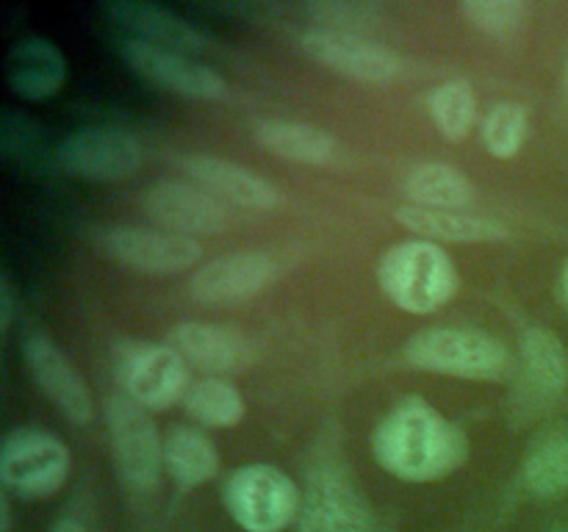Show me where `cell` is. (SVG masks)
<instances>
[{"mask_svg": "<svg viewBox=\"0 0 568 532\" xmlns=\"http://www.w3.org/2000/svg\"><path fill=\"white\" fill-rule=\"evenodd\" d=\"M22 355H26L33 380L67 419H72L75 424L92 419L89 386L83 382L81 371L70 364V358L48 336H28L22 344Z\"/></svg>", "mask_w": 568, "mask_h": 532, "instance_id": "5bb4252c", "label": "cell"}, {"mask_svg": "<svg viewBox=\"0 0 568 532\" xmlns=\"http://www.w3.org/2000/svg\"><path fill=\"white\" fill-rule=\"evenodd\" d=\"M527 488L538 497H558L568 491V432L538 438L521 466Z\"/></svg>", "mask_w": 568, "mask_h": 532, "instance_id": "d4e9b609", "label": "cell"}, {"mask_svg": "<svg viewBox=\"0 0 568 532\" xmlns=\"http://www.w3.org/2000/svg\"><path fill=\"white\" fill-rule=\"evenodd\" d=\"M70 474V452L55 436L33 427L9 432L0 449V480L20 497L53 493Z\"/></svg>", "mask_w": 568, "mask_h": 532, "instance_id": "5b68a950", "label": "cell"}, {"mask_svg": "<svg viewBox=\"0 0 568 532\" xmlns=\"http://www.w3.org/2000/svg\"><path fill=\"white\" fill-rule=\"evenodd\" d=\"M564 294H566V299H568V264H566V269H564Z\"/></svg>", "mask_w": 568, "mask_h": 532, "instance_id": "d6a6232c", "label": "cell"}, {"mask_svg": "<svg viewBox=\"0 0 568 532\" xmlns=\"http://www.w3.org/2000/svg\"><path fill=\"white\" fill-rule=\"evenodd\" d=\"M172 347L197 369L222 377L250 360V344L236 330L211 321H181L172 330Z\"/></svg>", "mask_w": 568, "mask_h": 532, "instance_id": "e0dca14e", "label": "cell"}, {"mask_svg": "<svg viewBox=\"0 0 568 532\" xmlns=\"http://www.w3.org/2000/svg\"><path fill=\"white\" fill-rule=\"evenodd\" d=\"M100 247L122 266L144 275H172L200 258V244L194 238L150 227H109L100 233Z\"/></svg>", "mask_w": 568, "mask_h": 532, "instance_id": "9c48e42d", "label": "cell"}, {"mask_svg": "<svg viewBox=\"0 0 568 532\" xmlns=\"http://www.w3.org/2000/svg\"><path fill=\"white\" fill-rule=\"evenodd\" d=\"M460 11L477 31L488 37H510L525 20V6L519 0H469L460 6Z\"/></svg>", "mask_w": 568, "mask_h": 532, "instance_id": "f1b7e54d", "label": "cell"}, {"mask_svg": "<svg viewBox=\"0 0 568 532\" xmlns=\"http://www.w3.org/2000/svg\"><path fill=\"white\" fill-rule=\"evenodd\" d=\"M183 402L194 419L211 427H233L244 416L242 393L222 377H203L192 382Z\"/></svg>", "mask_w": 568, "mask_h": 532, "instance_id": "484cf974", "label": "cell"}, {"mask_svg": "<svg viewBox=\"0 0 568 532\" xmlns=\"http://www.w3.org/2000/svg\"><path fill=\"white\" fill-rule=\"evenodd\" d=\"M427 109H430L433 125L438 127V133L458 142L469 133L471 122H475L477 100L466 81H447L433 89Z\"/></svg>", "mask_w": 568, "mask_h": 532, "instance_id": "4316f807", "label": "cell"}, {"mask_svg": "<svg viewBox=\"0 0 568 532\" xmlns=\"http://www.w3.org/2000/svg\"><path fill=\"white\" fill-rule=\"evenodd\" d=\"M383 291L408 314H430L449 303L458 288L453 258L436 242L414 238L388 249L377 266Z\"/></svg>", "mask_w": 568, "mask_h": 532, "instance_id": "7a4b0ae2", "label": "cell"}, {"mask_svg": "<svg viewBox=\"0 0 568 532\" xmlns=\"http://www.w3.org/2000/svg\"><path fill=\"white\" fill-rule=\"evenodd\" d=\"M109 11L122 25L136 31L142 42L159 44V48L175 50V53H200V50L209 48L205 33H200L197 28L172 14L164 6L128 0V3H111Z\"/></svg>", "mask_w": 568, "mask_h": 532, "instance_id": "d6986e66", "label": "cell"}, {"mask_svg": "<svg viewBox=\"0 0 568 532\" xmlns=\"http://www.w3.org/2000/svg\"><path fill=\"white\" fill-rule=\"evenodd\" d=\"M0 316H3V330L11 327V316H14V288L9 280H3V291H0Z\"/></svg>", "mask_w": 568, "mask_h": 532, "instance_id": "4dcf8cb0", "label": "cell"}, {"mask_svg": "<svg viewBox=\"0 0 568 532\" xmlns=\"http://www.w3.org/2000/svg\"><path fill=\"white\" fill-rule=\"evenodd\" d=\"M55 158L83 181L114 183L139 170L142 144L122 127H83L61 142Z\"/></svg>", "mask_w": 568, "mask_h": 532, "instance_id": "52a82bcc", "label": "cell"}, {"mask_svg": "<svg viewBox=\"0 0 568 532\" xmlns=\"http://www.w3.org/2000/svg\"><path fill=\"white\" fill-rule=\"evenodd\" d=\"M164 466L181 485H203L220 471V452L197 427H172L164 438Z\"/></svg>", "mask_w": 568, "mask_h": 532, "instance_id": "603a6c76", "label": "cell"}, {"mask_svg": "<svg viewBox=\"0 0 568 532\" xmlns=\"http://www.w3.org/2000/svg\"><path fill=\"white\" fill-rule=\"evenodd\" d=\"M308 14L331 25V31L358 33V28L375 20L377 9L369 3H311Z\"/></svg>", "mask_w": 568, "mask_h": 532, "instance_id": "f546056e", "label": "cell"}, {"mask_svg": "<svg viewBox=\"0 0 568 532\" xmlns=\"http://www.w3.org/2000/svg\"><path fill=\"white\" fill-rule=\"evenodd\" d=\"M566 78H568V70H566Z\"/></svg>", "mask_w": 568, "mask_h": 532, "instance_id": "836d02e7", "label": "cell"}, {"mask_svg": "<svg viewBox=\"0 0 568 532\" xmlns=\"http://www.w3.org/2000/svg\"><path fill=\"white\" fill-rule=\"evenodd\" d=\"M405 194L419 208L464 211L475 197L469 177L449 164H422L405 177Z\"/></svg>", "mask_w": 568, "mask_h": 532, "instance_id": "cb8c5ba5", "label": "cell"}, {"mask_svg": "<svg viewBox=\"0 0 568 532\" xmlns=\"http://www.w3.org/2000/svg\"><path fill=\"white\" fill-rule=\"evenodd\" d=\"M372 449L388 474L408 482L442 480L469 454L464 432L419 397L399 402L381 421Z\"/></svg>", "mask_w": 568, "mask_h": 532, "instance_id": "6da1fadb", "label": "cell"}, {"mask_svg": "<svg viewBox=\"0 0 568 532\" xmlns=\"http://www.w3.org/2000/svg\"><path fill=\"white\" fill-rule=\"evenodd\" d=\"M527 136V111L516 103H499L483 122V142L497 158H514Z\"/></svg>", "mask_w": 568, "mask_h": 532, "instance_id": "83f0119b", "label": "cell"}, {"mask_svg": "<svg viewBox=\"0 0 568 532\" xmlns=\"http://www.w3.org/2000/svg\"><path fill=\"white\" fill-rule=\"evenodd\" d=\"M122 59L128 61L136 75L153 86L166 89V92L183 94L194 100H225L227 81L216 75L211 66L189 59L186 53L164 50L159 44L142 42V39H128L122 42Z\"/></svg>", "mask_w": 568, "mask_h": 532, "instance_id": "ba28073f", "label": "cell"}, {"mask_svg": "<svg viewBox=\"0 0 568 532\" xmlns=\"http://www.w3.org/2000/svg\"><path fill=\"white\" fill-rule=\"evenodd\" d=\"M120 380L142 408H170L189 391L186 360L175 347L136 344L120 358Z\"/></svg>", "mask_w": 568, "mask_h": 532, "instance_id": "8fae6325", "label": "cell"}, {"mask_svg": "<svg viewBox=\"0 0 568 532\" xmlns=\"http://www.w3.org/2000/svg\"><path fill=\"white\" fill-rule=\"evenodd\" d=\"M142 205L150 219L161 222L166 231L189 238L211 236V233H220L231 225L227 203L205 192L203 186H192V183H155L144 192Z\"/></svg>", "mask_w": 568, "mask_h": 532, "instance_id": "30bf717a", "label": "cell"}, {"mask_svg": "<svg viewBox=\"0 0 568 532\" xmlns=\"http://www.w3.org/2000/svg\"><path fill=\"white\" fill-rule=\"evenodd\" d=\"M105 421H109L116 466L128 485L136 491L153 488L159 480L161 463H164V443L159 441V432L142 405L133 402L131 397L109 399Z\"/></svg>", "mask_w": 568, "mask_h": 532, "instance_id": "8992f818", "label": "cell"}, {"mask_svg": "<svg viewBox=\"0 0 568 532\" xmlns=\"http://www.w3.org/2000/svg\"><path fill=\"white\" fill-rule=\"evenodd\" d=\"M405 358L416 369L436 375L469 377V380H491L508 366V352L494 336L460 327H433L416 332L408 341Z\"/></svg>", "mask_w": 568, "mask_h": 532, "instance_id": "3957f363", "label": "cell"}, {"mask_svg": "<svg viewBox=\"0 0 568 532\" xmlns=\"http://www.w3.org/2000/svg\"><path fill=\"white\" fill-rule=\"evenodd\" d=\"M186 172L197 181V186H203L205 192H211L227 205L266 211L281 203L277 188L270 181H264L258 172L233 164V161L216 158V155H194L186 161Z\"/></svg>", "mask_w": 568, "mask_h": 532, "instance_id": "2e32d148", "label": "cell"}, {"mask_svg": "<svg viewBox=\"0 0 568 532\" xmlns=\"http://www.w3.org/2000/svg\"><path fill=\"white\" fill-rule=\"evenodd\" d=\"M397 219L414 233H419L425 242H497L508 236L499 222L486 219V216L466 214V211H433L408 205L397 211Z\"/></svg>", "mask_w": 568, "mask_h": 532, "instance_id": "44dd1931", "label": "cell"}, {"mask_svg": "<svg viewBox=\"0 0 568 532\" xmlns=\"http://www.w3.org/2000/svg\"><path fill=\"white\" fill-rule=\"evenodd\" d=\"M255 139L264 150L275 153L277 158L292 164L322 166L336 158V139L325 127L308 125V122L288 120H264L255 127Z\"/></svg>", "mask_w": 568, "mask_h": 532, "instance_id": "ffe728a7", "label": "cell"}, {"mask_svg": "<svg viewBox=\"0 0 568 532\" xmlns=\"http://www.w3.org/2000/svg\"><path fill=\"white\" fill-rule=\"evenodd\" d=\"M303 48L311 59L342 72V75L355 78V81L388 83L403 72V61L392 50L369 42L361 33L316 28V31L305 33Z\"/></svg>", "mask_w": 568, "mask_h": 532, "instance_id": "7c38bea8", "label": "cell"}, {"mask_svg": "<svg viewBox=\"0 0 568 532\" xmlns=\"http://www.w3.org/2000/svg\"><path fill=\"white\" fill-rule=\"evenodd\" d=\"M50 532H87V526L75 519H61Z\"/></svg>", "mask_w": 568, "mask_h": 532, "instance_id": "1f68e13d", "label": "cell"}, {"mask_svg": "<svg viewBox=\"0 0 568 532\" xmlns=\"http://www.w3.org/2000/svg\"><path fill=\"white\" fill-rule=\"evenodd\" d=\"M225 504L236 524L247 532H281L297 515L300 497L281 469L253 463L227 480Z\"/></svg>", "mask_w": 568, "mask_h": 532, "instance_id": "277c9868", "label": "cell"}, {"mask_svg": "<svg viewBox=\"0 0 568 532\" xmlns=\"http://www.w3.org/2000/svg\"><path fill=\"white\" fill-rule=\"evenodd\" d=\"M521 377L538 397H558L568 386V352L555 332L532 327L521 336Z\"/></svg>", "mask_w": 568, "mask_h": 532, "instance_id": "7402d4cb", "label": "cell"}, {"mask_svg": "<svg viewBox=\"0 0 568 532\" xmlns=\"http://www.w3.org/2000/svg\"><path fill=\"white\" fill-rule=\"evenodd\" d=\"M277 264L266 253H233L200 266L192 277V297L205 305L242 303L275 280Z\"/></svg>", "mask_w": 568, "mask_h": 532, "instance_id": "4fadbf2b", "label": "cell"}, {"mask_svg": "<svg viewBox=\"0 0 568 532\" xmlns=\"http://www.w3.org/2000/svg\"><path fill=\"white\" fill-rule=\"evenodd\" d=\"M6 75H9L11 89L26 100L53 98L64 83L67 61L61 50L50 39L28 37L20 39L9 50L6 59Z\"/></svg>", "mask_w": 568, "mask_h": 532, "instance_id": "ac0fdd59", "label": "cell"}, {"mask_svg": "<svg viewBox=\"0 0 568 532\" xmlns=\"http://www.w3.org/2000/svg\"><path fill=\"white\" fill-rule=\"evenodd\" d=\"M369 513L358 491L336 471H322L308 488L300 532H366Z\"/></svg>", "mask_w": 568, "mask_h": 532, "instance_id": "9a60e30c", "label": "cell"}]
</instances>
